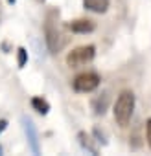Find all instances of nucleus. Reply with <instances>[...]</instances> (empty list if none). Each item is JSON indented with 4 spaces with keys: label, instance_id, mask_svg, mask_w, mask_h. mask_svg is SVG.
<instances>
[{
    "label": "nucleus",
    "instance_id": "3",
    "mask_svg": "<svg viewBox=\"0 0 151 156\" xmlns=\"http://www.w3.org/2000/svg\"><path fill=\"white\" fill-rule=\"evenodd\" d=\"M96 55V48L92 44L89 46H78L74 48L72 51H68L66 55V64L70 68H79V66H85L87 62H90Z\"/></svg>",
    "mask_w": 151,
    "mask_h": 156
},
{
    "label": "nucleus",
    "instance_id": "7",
    "mask_svg": "<svg viewBox=\"0 0 151 156\" xmlns=\"http://www.w3.org/2000/svg\"><path fill=\"white\" fill-rule=\"evenodd\" d=\"M109 92H101L100 96H96L94 99H92V110H94V114H98V116H103L105 112H107V108H109Z\"/></svg>",
    "mask_w": 151,
    "mask_h": 156
},
{
    "label": "nucleus",
    "instance_id": "11",
    "mask_svg": "<svg viewBox=\"0 0 151 156\" xmlns=\"http://www.w3.org/2000/svg\"><path fill=\"white\" fill-rule=\"evenodd\" d=\"M26 62H28V51H26V48H19L17 50V64H19V68H24Z\"/></svg>",
    "mask_w": 151,
    "mask_h": 156
},
{
    "label": "nucleus",
    "instance_id": "9",
    "mask_svg": "<svg viewBox=\"0 0 151 156\" xmlns=\"http://www.w3.org/2000/svg\"><path fill=\"white\" fill-rule=\"evenodd\" d=\"M78 140H79V143H81V147H83L85 151H89V152H90V154H94V156H96V154H100V149L94 145V140H92V136H90V134H87V132H83V130H81V132L78 134Z\"/></svg>",
    "mask_w": 151,
    "mask_h": 156
},
{
    "label": "nucleus",
    "instance_id": "10",
    "mask_svg": "<svg viewBox=\"0 0 151 156\" xmlns=\"http://www.w3.org/2000/svg\"><path fill=\"white\" fill-rule=\"evenodd\" d=\"M31 107H33V110H37V112L42 114V116H46V114L50 112V103H48L44 98H41V96H35V98L31 99Z\"/></svg>",
    "mask_w": 151,
    "mask_h": 156
},
{
    "label": "nucleus",
    "instance_id": "2",
    "mask_svg": "<svg viewBox=\"0 0 151 156\" xmlns=\"http://www.w3.org/2000/svg\"><path fill=\"white\" fill-rule=\"evenodd\" d=\"M55 17H59V11L52 9L46 17V22H44V41H46V46H48L50 53H57L63 46V39H61L59 30H57Z\"/></svg>",
    "mask_w": 151,
    "mask_h": 156
},
{
    "label": "nucleus",
    "instance_id": "1",
    "mask_svg": "<svg viewBox=\"0 0 151 156\" xmlns=\"http://www.w3.org/2000/svg\"><path fill=\"white\" fill-rule=\"evenodd\" d=\"M133 110H134V94H133L131 90L120 92V96L116 98L114 108H112V114H114L116 123H118L120 127H125V125L131 121Z\"/></svg>",
    "mask_w": 151,
    "mask_h": 156
},
{
    "label": "nucleus",
    "instance_id": "16",
    "mask_svg": "<svg viewBox=\"0 0 151 156\" xmlns=\"http://www.w3.org/2000/svg\"><path fill=\"white\" fill-rule=\"evenodd\" d=\"M37 2H44V0H37Z\"/></svg>",
    "mask_w": 151,
    "mask_h": 156
},
{
    "label": "nucleus",
    "instance_id": "4",
    "mask_svg": "<svg viewBox=\"0 0 151 156\" xmlns=\"http://www.w3.org/2000/svg\"><path fill=\"white\" fill-rule=\"evenodd\" d=\"M100 75L96 72H85V73H79L74 77L72 81V88L79 94H89V92H94L98 87H100Z\"/></svg>",
    "mask_w": 151,
    "mask_h": 156
},
{
    "label": "nucleus",
    "instance_id": "14",
    "mask_svg": "<svg viewBox=\"0 0 151 156\" xmlns=\"http://www.w3.org/2000/svg\"><path fill=\"white\" fill-rule=\"evenodd\" d=\"M6 127H8V119H0V134L6 130Z\"/></svg>",
    "mask_w": 151,
    "mask_h": 156
},
{
    "label": "nucleus",
    "instance_id": "13",
    "mask_svg": "<svg viewBox=\"0 0 151 156\" xmlns=\"http://www.w3.org/2000/svg\"><path fill=\"white\" fill-rule=\"evenodd\" d=\"M145 138H147V145L151 147V118L145 123Z\"/></svg>",
    "mask_w": 151,
    "mask_h": 156
},
{
    "label": "nucleus",
    "instance_id": "8",
    "mask_svg": "<svg viewBox=\"0 0 151 156\" xmlns=\"http://www.w3.org/2000/svg\"><path fill=\"white\" fill-rule=\"evenodd\" d=\"M85 9L92 11V13H105L111 6L109 0H83Z\"/></svg>",
    "mask_w": 151,
    "mask_h": 156
},
{
    "label": "nucleus",
    "instance_id": "12",
    "mask_svg": "<svg viewBox=\"0 0 151 156\" xmlns=\"http://www.w3.org/2000/svg\"><path fill=\"white\" fill-rule=\"evenodd\" d=\"M94 134H96V138H98L96 141H101L103 145H107V140H105V132H103V130H100V127H96V129H94Z\"/></svg>",
    "mask_w": 151,
    "mask_h": 156
},
{
    "label": "nucleus",
    "instance_id": "5",
    "mask_svg": "<svg viewBox=\"0 0 151 156\" xmlns=\"http://www.w3.org/2000/svg\"><path fill=\"white\" fill-rule=\"evenodd\" d=\"M22 127H24V132H26V138H28V143H30V149L33 154H39L41 152V147H39V132L33 125V121L26 116H22Z\"/></svg>",
    "mask_w": 151,
    "mask_h": 156
},
{
    "label": "nucleus",
    "instance_id": "15",
    "mask_svg": "<svg viewBox=\"0 0 151 156\" xmlns=\"http://www.w3.org/2000/svg\"><path fill=\"white\" fill-rule=\"evenodd\" d=\"M15 2H17V0H8V4H11V6H13Z\"/></svg>",
    "mask_w": 151,
    "mask_h": 156
},
{
    "label": "nucleus",
    "instance_id": "6",
    "mask_svg": "<svg viewBox=\"0 0 151 156\" xmlns=\"http://www.w3.org/2000/svg\"><path fill=\"white\" fill-rule=\"evenodd\" d=\"M68 28L72 33H92L96 30V24L90 19H78V20H72Z\"/></svg>",
    "mask_w": 151,
    "mask_h": 156
}]
</instances>
